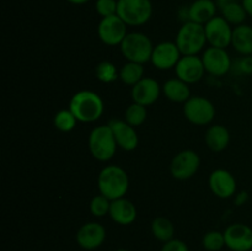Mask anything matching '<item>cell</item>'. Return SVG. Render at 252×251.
Segmentation results:
<instances>
[{
  "mask_svg": "<svg viewBox=\"0 0 252 251\" xmlns=\"http://www.w3.org/2000/svg\"><path fill=\"white\" fill-rule=\"evenodd\" d=\"M225 246L231 251H250L252 249V229L243 223L229 225L224 231Z\"/></svg>",
  "mask_w": 252,
  "mask_h": 251,
  "instance_id": "9a60e30c",
  "label": "cell"
},
{
  "mask_svg": "<svg viewBox=\"0 0 252 251\" xmlns=\"http://www.w3.org/2000/svg\"><path fill=\"white\" fill-rule=\"evenodd\" d=\"M201 157L192 149H185L177 153L170 164V172L176 180H189L198 172Z\"/></svg>",
  "mask_w": 252,
  "mask_h": 251,
  "instance_id": "ba28073f",
  "label": "cell"
},
{
  "mask_svg": "<svg viewBox=\"0 0 252 251\" xmlns=\"http://www.w3.org/2000/svg\"><path fill=\"white\" fill-rule=\"evenodd\" d=\"M231 46L241 56H252V26L241 24L234 27Z\"/></svg>",
  "mask_w": 252,
  "mask_h": 251,
  "instance_id": "603a6c76",
  "label": "cell"
},
{
  "mask_svg": "<svg viewBox=\"0 0 252 251\" xmlns=\"http://www.w3.org/2000/svg\"><path fill=\"white\" fill-rule=\"evenodd\" d=\"M89 152L101 162L110 161L116 154L118 145L115 139L112 129L108 125L97 126L89 135Z\"/></svg>",
  "mask_w": 252,
  "mask_h": 251,
  "instance_id": "277c9868",
  "label": "cell"
},
{
  "mask_svg": "<svg viewBox=\"0 0 252 251\" xmlns=\"http://www.w3.org/2000/svg\"><path fill=\"white\" fill-rule=\"evenodd\" d=\"M231 1H234V0H214V2H216L217 7H218V9L220 10V11L224 9V7L226 6V5L230 4Z\"/></svg>",
  "mask_w": 252,
  "mask_h": 251,
  "instance_id": "8d00e7d4",
  "label": "cell"
},
{
  "mask_svg": "<svg viewBox=\"0 0 252 251\" xmlns=\"http://www.w3.org/2000/svg\"><path fill=\"white\" fill-rule=\"evenodd\" d=\"M207 43L211 47L226 49L231 44L233 29L223 16H214L204 25Z\"/></svg>",
  "mask_w": 252,
  "mask_h": 251,
  "instance_id": "30bf717a",
  "label": "cell"
},
{
  "mask_svg": "<svg viewBox=\"0 0 252 251\" xmlns=\"http://www.w3.org/2000/svg\"><path fill=\"white\" fill-rule=\"evenodd\" d=\"M111 199H108L107 197H105L103 194H97V196L93 197V199L90 201V212L94 217H97V218H102V217L110 214L111 209Z\"/></svg>",
  "mask_w": 252,
  "mask_h": 251,
  "instance_id": "4dcf8cb0",
  "label": "cell"
},
{
  "mask_svg": "<svg viewBox=\"0 0 252 251\" xmlns=\"http://www.w3.org/2000/svg\"><path fill=\"white\" fill-rule=\"evenodd\" d=\"M117 15L127 26H142L152 19L153 4L150 0H120Z\"/></svg>",
  "mask_w": 252,
  "mask_h": 251,
  "instance_id": "8992f818",
  "label": "cell"
},
{
  "mask_svg": "<svg viewBox=\"0 0 252 251\" xmlns=\"http://www.w3.org/2000/svg\"><path fill=\"white\" fill-rule=\"evenodd\" d=\"M206 73L213 76H224L233 68V62L230 56L224 48L209 46L202 56Z\"/></svg>",
  "mask_w": 252,
  "mask_h": 251,
  "instance_id": "8fae6325",
  "label": "cell"
},
{
  "mask_svg": "<svg viewBox=\"0 0 252 251\" xmlns=\"http://www.w3.org/2000/svg\"><path fill=\"white\" fill-rule=\"evenodd\" d=\"M76 123H78V120H76L74 113L71 112L69 108L58 111V112L54 115L53 125L59 132H63V133L71 132V130L75 128Z\"/></svg>",
  "mask_w": 252,
  "mask_h": 251,
  "instance_id": "4316f807",
  "label": "cell"
},
{
  "mask_svg": "<svg viewBox=\"0 0 252 251\" xmlns=\"http://www.w3.org/2000/svg\"><path fill=\"white\" fill-rule=\"evenodd\" d=\"M152 233L157 240L167 243L174 239L175 226L166 217H157L152 221Z\"/></svg>",
  "mask_w": 252,
  "mask_h": 251,
  "instance_id": "cb8c5ba5",
  "label": "cell"
},
{
  "mask_svg": "<svg viewBox=\"0 0 252 251\" xmlns=\"http://www.w3.org/2000/svg\"><path fill=\"white\" fill-rule=\"evenodd\" d=\"M241 5L245 9L248 16L252 17V0H241Z\"/></svg>",
  "mask_w": 252,
  "mask_h": 251,
  "instance_id": "d590c367",
  "label": "cell"
},
{
  "mask_svg": "<svg viewBox=\"0 0 252 251\" xmlns=\"http://www.w3.org/2000/svg\"><path fill=\"white\" fill-rule=\"evenodd\" d=\"M144 78V66L140 63L127 62L120 69V79L128 86H134Z\"/></svg>",
  "mask_w": 252,
  "mask_h": 251,
  "instance_id": "d4e9b609",
  "label": "cell"
},
{
  "mask_svg": "<svg viewBox=\"0 0 252 251\" xmlns=\"http://www.w3.org/2000/svg\"><path fill=\"white\" fill-rule=\"evenodd\" d=\"M97 33L101 42L106 46H121L128 34L127 24L118 15L102 17L98 22Z\"/></svg>",
  "mask_w": 252,
  "mask_h": 251,
  "instance_id": "9c48e42d",
  "label": "cell"
},
{
  "mask_svg": "<svg viewBox=\"0 0 252 251\" xmlns=\"http://www.w3.org/2000/svg\"><path fill=\"white\" fill-rule=\"evenodd\" d=\"M117 1H120V0H117Z\"/></svg>",
  "mask_w": 252,
  "mask_h": 251,
  "instance_id": "ab89813d",
  "label": "cell"
},
{
  "mask_svg": "<svg viewBox=\"0 0 252 251\" xmlns=\"http://www.w3.org/2000/svg\"><path fill=\"white\" fill-rule=\"evenodd\" d=\"M212 193L221 199L230 198L236 194V179L225 169H216L211 172L208 179Z\"/></svg>",
  "mask_w": 252,
  "mask_h": 251,
  "instance_id": "4fadbf2b",
  "label": "cell"
},
{
  "mask_svg": "<svg viewBox=\"0 0 252 251\" xmlns=\"http://www.w3.org/2000/svg\"><path fill=\"white\" fill-rule=\"evenodd\" d=\"M236 69V73L240 75H251L252 74V56H244L239 58L233 65ZM231 68V69H233Z\"/></svg>",
  "mask_w": 252,
  "mask_h": 251,
  "instance_id": "d6a6232c",
  "label": "cell"
},
{
  "mask_svg": "<svg viewBox=\"0 0 252 251\" xmlns=\"http://www.w3.org/2000/svg\"><path fill=\"white\" fill-rule=\"evenodd\" d=\"M106 240V229L97 221L83 224L76 233V243L84 250H95Z\"/></svg>",
  "mask_w": 252,
  "mask_h": 251,
  "instance_id": "2e32d148",
  "label": "cell"
},
{
  "mask_svg": "<svg viewBox=\"0 0 252 251\" xmlns=\"http://www.w3.org/2000/svg\"><path fill=\"white\" fill-rule=\"evenodd\" d=\"M160 251H189V249L185 241L180 239H172L167 243H164Z\"/></svg>",
  "mask_w": 252,
  "mask_h": 251,
  "instance_id": "836d02e7",
  "label": "cell"
},
{
  "mask_svg": "<svg viewBox=\"0 0 252 251\" xmlns=\"http://www.w3.org/2000/svg\"><path fill=\"white\" fill-rule=\"evenodd\" d=\"M175 43L182 56H198L207 44L204 25L193 21H185L177 31Z\"/></svg>",
  "mask_w": 252,
  "mask_h": 251,
  "instance_id": "3957f363",
  "label": "cell"
},
{
  "mask_svg": "<svg viewBox=\"0 0 252 251\" xmlns=\"http://www.w3.org/2000/svg\"><path fill=\"white\" fill-rule=\"evenodd\" d=\"M202 245L207 251H220L225 246L224 233L218 230L208 231L202 239Z\"/></svg>",
  "mask_w": 252,
  "mask_h": 251,
  "instance_id": "f546056e",
  "label": "cell"
},
{
  "mask_svg": "<svg viewBox=\"0 0 252 251\" xmlns=\"http://www.w3.org/2000/svg\"><path fill=\"white\" fill-rule=\"evenodd\" d=\"M184 116L189 122L196 126H207L214 120L216 107L203 96H191L184 103Z\"/></svg>",
  "mask_w": 252,
  "mask_h": 251,
  "instance_id": "52a82bcc",
  "label": "cell"
},
{
  "mask_svg": "<svg viewBox=\"0 0 252 251\" xmlns=\"http://www.w3.org/2000/svg\"><path fill=\"white\" fill-rule=\"evenodd\" d=\"M221 16L230 25L239 26V25L244 24L248 14H246L245 9L243 7L241 2H238L234 0V1H231L230 4H228L221 10Z\"/></svg>",
  "mask_w": 252,
  "mask_h": 251,
  "instance_id": "484cf974",
  "label": "cell"
},
{
  "mask_svg": "<svg viewBox=\"0 0 252 251\" xmlns=\"http://www.w3.org/2000/svg\"><path fill=\"white\" fill-rule=\"evenodd\" d=\"M66 1L70 2V4L73 5H84L88 1H90V0H66Z\"/></svg>",
  "mask_w": 252,
  "mask_h": 251,
  "instance_id": "74e56055",
  "label": "cell"
},
{
  "mask_svg": "<svg viewBox=\"0 0 252 251\" xmlns=\"http://www.w3.org/2000/svg\"><path fill=\"white\" fill-rule=\"evenodd\" d=\"M162 86L153 78H143L139 83L132 86V100L139 105L152 106L159 100Z\"/></svg>",
  "mask_w": 252,
  "mask_h": 251,
  "instance_id": "ac0fdd59",
  "label": "cell"
},
{
  "mask_svg": "<svg viewBox=\"0 0 252 251\" xmlns=\"http://www.w3.org/2000/svg\"><path fill=\"white\" fill-rule=\"evenodd\" d=\"M97 187L100 193L111 201L123 198L129 189V177L118 165H107L98 174Z\"/></svg>",
  "mask_w": 252,
  "mask_h": 251,
  "instance_id": "7a4b0ae2",
  "label": "cell"
},
{
  "mask_svg": "<svg viewBox=\"0 0 252 251\" xmlns=\"http://www.w3.org/2000/svg\"><path fill=\"white\" fill-rule=\"evenodd\" d=\"M137 216V207L134 206L132 201L127 199L126 197L111 202L110 217L116 224H120V225L123 226L130 225L135 221Z\"/></svg>",
  "mask_w": 252,
  "mask_h": 251,
  "instance_id": "d6986e66",
  "label": "cell"
},
{
  "mask_svg": "<svg viewBox=\"0 0 252 251\" xmlns=\"http://www.w3.org/2000/svg\"><path fill=\"white\" fill-rule=\"evenodd\" d=\"M69 110L74 113L79 122L91 123L97 121L103 115L105 103L95 91L80 90L70 98Z\"/></svg>",
  "mask_w": 252,
  "mask_h": 251,
  "instance_id": "6da1fadb",
  "label": "cell"
},
{
  "mask_svg": "<svg viewBox=\"0 0 252 251\" xmlns=\"http://www.w3.org/2000/svg\"><path fill=\"white\" fill-rule=\"evenodd\" d=\"M217 5L214 0H194L187 9V19L197 24L206 25L217 16Z\"/></svg>",
  "mask_w": 252,
  "mask_h": 251,
  "instance_id": "ffe728a7",
  "label": "cell"
},
{
  "mask_svg": "<svg viewBox=\"0 0 252 251\" xmlns=\"http://www.w3.org/2000/svg\"><path fill=\"white\" fill-rule=\"evenodd\" d=\"M162 94L167 100L176 103H185L191 97V90L189 84L182 81L181 79H169L162 85Z\"/></svg>",
  "mask_w": 252,
  "mask_h": 251,
  "instance_id": "7402d4cb",
  "label": "cell"
},
{
  "mask_svg": "<svg viewBox=\"0 0 252 251\" xmlns=\"http://www.w3.org/2000/svg\"><path fill=\"white\" fill-rule=\"evenodd\" d=\"M248 199H249L248 192L241 191V192H239V193L235 196V204H236V206H243V204L245 203Z\"/></svg>",
  "mask_w": 252,
  "mask_h": 251,
  "instance_id": "e575fe53",
  "label": "cell"
},
{
  "mask_svg": "<svg viewBox=\"0 0 252 251\" xmlns=\"http://www.w3.org/2000/svg\"><path fill=\"white\" fill-rule=\"evenodd\" d=\"M148 117L147 107L143 105H139L137 102H133L126 108L125 112V121L129 123L133 127H139L145 122Z\"/></svg>",
  "mask_w": 252,
  "mask_h": 251,
  "instance_id": "83f0119b",
  "label": "cell"
},
{
  "mask_svg": "<svg viewBox=\"0 0 252 251\" xmlns=\"http://www.w3.org/2000/svg\"><path fill=\"white\" fill-rule=\"evenodd\" d=\"M116 251H129V250H127V249H117Z\"/></svg>",
  "mask_w": 252,
  "mask_h": 251,
  "instance_id": "f35d334b",
  "label": "cell"
},
{
  "mask_svg": "<svg viewBox=\"0 0 252 251\" xmlns=\"http://www.w3.org/2000/svg\"><path fill=\"white\" fill-rule=\"evenodd\" d=\"M108 126L112 129L118 148L126 150V152H132V150L137 149L138 144H139V137H138L135 127L130 126L125 120H117V118L111 120Z\"/></svg>",
  "mask_w": 252,
  "mask_h": 251,
  "instance_id": "e0dca14e",
  "label": "cell"
},
{
  "mask_svg": "<svg viewBox=\"0 0 252 251\" xmlns=\"http://www.w3.org/2000/svg\"><path fill=\"white\" fill-rule=\"evenodd\" d=\"M96 78L101 83L110 84L120 78V70H117L115 64L110 61H102L97 64L95 69Z\"/></svg>",
  "mask_w": 252,
  "mask_h": 251,
  "instance_id": "f1b7e54d",
  "label": "cell"
},
{
  "mask_svg": "<svg viewBox=\"0 0 252 251\" xmlns=\"http://www.w3.org/2000/svg\"><path fill=\"white\" fill-rule=\"evenodd\" d=\"M176 78L189 84H196L204 76V69L202 57L198 56H182L179 63L175 66Z\"/></svg>",
  "mask_w": 252,
  "mask_h": 251,
  "instance_id": "5bb4252c",
  "label": "cell"
},
{
  "mask_svg": "<svg viewBox=\"0 0 252 251\" xmlns=\"http://www.w3.org/2000/svg\"><path fill=\"white\" fill-rule=\"evenodd\" d=\"M181 57V52L175 42L164 41L154 46L150 63L158 70H170L175 69Z\"/></svg>",
  "mask_w": 252,
  "mask_h": 251,
  "instance_id": "7c38bea8",
  "label": "cell"
},
{
  "mask_svg": "<svg viewBox=\"0 0 252 251\" xmlns=\"http://www.w3.org/2000/svg\"><path fill=\"white\" fill-rule=\"evenodd\" d=\"M117 0H96L95 9L96 12L101 17H108L117 15Z\"/></svg>",
  "mask_w": 252,
  "mask_h": 251,
  "instance_id": "1f68e13d",
  "label": "cell"
},
{
  "mask_svg": "<svg viewBox=\"0 0 252 251\" xmlns=\"http://www.w3.org/2000/svg\"><path fill=\"white\" fill-rule=\"evenodd\" d=\"M206 144L212 152H223L230 143V132L221 125H213L207 129L204 135Z\"/></svg>",
  "mask_w": 252,
  "mask_h": 251,
  "instance_id": "44dd1931",
  "label": "cell"
},
{
  "mask_svg": "<svg viewBox=\"0 0 252 251\" xmlns=\"http://www.w3.org/2000/svg\"><path fill=\"white\" fill-rule=\"evenodd\" d=\"M121 53L127 62L144 64L150 62L154 46L147 34L142 32H128L120 46Z\"/></svg>",
  "mask_w": 252,
  "mask_h": 251,
  "instance_id": "5b68a950",
  "label": "cell"
}]
</instances>
